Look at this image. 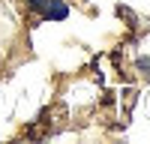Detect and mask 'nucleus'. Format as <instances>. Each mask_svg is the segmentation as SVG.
Returning <instances> with one entry per match:
<instances>
[{
    "instance_id": "1",
    "label": "nucleus",
    "mask_w": 150,
    "mask_h": 144,
    "mask_svg": "<svg viewBox=\"0 0 150 144\" xmlns=\"http://www.w3.org/2000/svg\"><path fill=\"white\" fill-rule=\"evenodd\" d=\"M39 18L42 21H66L69 18V3L66 0H45L42 9H39Z\"/></svg>"
},
{
    "instance_id": "2",
    "label": "nucleus",
    "mask_w": 150,
    "mask_h": 144,
    "mask_svg": "<svg viewBox=\"0 0 150 144\" xmlns=\"http://www.w3.org/2000/svg\"><path fill=\"white\" fill-rule=\"evenodd\" d=\"M42 3H45V0H27V6H30L33 12H39V9H42Z\"/></svg>"
}]
</instances>
